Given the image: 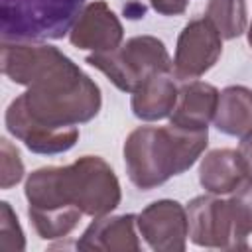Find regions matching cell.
<instances>
[{"instance_id":"cell-4","label":"cell","mask_w":252,"mask_h":252,"mask_svg":"<svg viewBox=\"0 0 252 252\" xmlns=\"http://www.w3.org/2000/svg\"><path fill=\"white\" fill-rule=\"evenodd\" d=\"M87 0H0L2 39L45 41L69 35Z\"/></svg>"},{"instance_id":"cell-9","label":"cell","mask_w":252,"mask_h":252,"mask_svg":"<svg viewBox=\"0 0 252 252\" xmlns=\"http://www.w3.org/2000/svg\"><path fill=\"white\" fill-rule=\"evenodd\" d=\"M69 41L73 47L93 53L112 51L122 45L124 28L104 0H91L77 16L69 32Z\"/></svg>"},{"instance_id":"cell-12","label":"cell","mask_w":252,"mask_h":252,"mask_svg":"<svg viewBox=\"0 0 252 252\" xmlns=\"http://www.w3.org/2000/svg\"><path fill=\"white\" fill-rule=\"evenodd\" d=\"M219 89L205 81H183L177 93V102L169 114V124L187 130H209L215 118Z\"/></svg>"},{"instance_id":"cell-20","label":"cell","mask_w":252,"mask_h":252,"mask_svg":"<svg viewBox=\"0 0 252 252\" xmlns=\"http://www.w3.org/2000/svg\"><path fill=\"white\" fill-rule=\"evenodd\" d=\"M148 2L161 16H179L189 6V0H148Z\"/></svg>"},{"instance_id":"cell-14","label":"cell","mask_w":252,"mask_h":252,"mask_svg":"<svg viewBox=\"0 0 252 252\" xmlns=\"http://www.w3.org/2000/svg\"><path fill=\"white\" fill-rule=\"evenodd\" d=\"M246 179L238 152L217 148L207 152L199 163V183L207 193L230 195Z\"/></svg>"},{"instance_id":"cell-3","label":"cell","mask_w":252,"mask_h":252,"mask_svg":"<svg viewBox=\"0 0 252 252\" xmlns=\"http://www.w3.org/2000/svg\"><path fill=\"white\" fill-rule=\"evenodd\" d=\"M209 144V130H187L173 124L138 126L122 148L128 179L142 191L163 185L191 169Z\"/></svg>"},{"instance_id":"cell-11","label":"cell","mask_w":252,"mask_h":252,"mask_svg":"<svg viewBox=\"0 0 252 252\" xmlns=\"http://www.w3.org/2000/svg\"><path fill=\"white\" fill-rule=\"evenodd\" d=\"M136 228V215L132 213L96 217L77 240V248L89 252H140Z\"/></svg>"},{"instance_id":"cell-15","label":"cell","mask_w":252,"mask_h":252,"mask_svg":"<svg viewBox=\"0 0 252 252\" xmlns=\"http://www.w3.org/2000/svg\"><path fill=\"white\" fill-rule=\"evenodd\" d=\"M213 124L219 132L242 138L252 130V89L230 85L219 93Z\"/></svg>"},{"instance_id":"cell-8","label":"cell","mask_w":252,"mask_h":252,"mask_svg":"<svg viewBox=\"0 0 252 252\" xmlns=\"http://www.w3.org/2000/svg\"><path fill=\"white\" fill-rule=\"evenodd\" d=\"M140 236L154 252H183L187 248V209L173 199H158L136 215Z\"/></svg>"},{"instance_id":"cell-18","label":"cell","mask_w":252,"mask_h":252,"mask_svg":"<svg viewBox=\"0 0 252 252\" xmlns=\"http://www.w3.org/2000/svg\"><path fill=\"white\" fill-rule=\"evenodd\" d=\"M0 248L16 252L26 248L24 230L8 201H0Z\"/></svg>"},{"instance_id":"cell-1","label":"cell","mask_w":252,"mask_h":252,"mask_svg":"<svg viewBox=\"0 0 252 252\" xmlns=\"http://www.w3.org/2000/svg\"><path fill=\"white\" fill-rule=\"evenodd\" d=\"M2 73L26 91L16 96L24 112L51 128L91 122L100 106V87L61 49L45 41L2 39Z\"/></svg>"},{"instance_id":"cell-17","label":"cell","mask_w":252,"mask_h":252,"mask_svg":"<svg viewBox=\"0 0 252 252\" xmlns=\"http://www.w3.org/2000/svg\"><path fill=\"white\" fill-rule=\"evenodd\" d=\"M228 203H230L238 232L244 238H248V234H252V179H244L230 193Z\"/></svg>"},{"instance_id":"cell-13","label":"cell","mask_w":252,"mask_h":252,"mask_svg":"<svg viewBox=\"0 0 252 252\" xmlns=\"http://www.w3.org/2000/svg\"><path fill=\"white\" fill-rule=\"evenodd\" d=\"M173 73H154L150 75L130 98L132 114L144 122H156L169 118L177 102L179 87Z\"/></svg>"},{"instance_id":"cell-22","label":"cell","mask_w":252,"mask_h":252,"mask_svg":"<svg viewBox=\"0 0 252 252\" xmlns=\"http://www.w3.org/2000/svg\"><path fill=\"white\" fill-rule=\"evenodd\" d=\"M246 39H248V45L252 47V24H250L248 30H246Z\"/></svg>"},{"instance_id":"cell-5","label":"cell","mask_w":252,"mask_h":252,"mask_svg":"<svg viewBox=\"0 0 252 252\" xmlns=\"http://www.w3.org/2000/svg\"><path fill=\"white\" fill-rule=\"evenodd\" d=\"M122 93H134L154 73H173V59L156 35H134L112 51L91 53L85 59Z\"/></svg>"},{"instance_id":"cell-6","label":"cell","mask_w":252,"mask_h":252,"mask_svg":"<svg viewBox=\"0 0 252 252\" xmlns=\"http://www.w3.org/2000/svg\"><path fill=\"white\" fill-rule=\"evenodd\" d=\"M189 240L201 248L240 250L248 248L246 238L238 232L228 199L220 195H197L187 203Z\"/></svg>"},{"instance_id":"cell-16","label":"cell","mask_w":252,"mask_h":252,"mask_svg":"<svg viewBox=\"0 0 252 252\" xmlns=\"http://www.w3.org/2000/svg\"><path fill=\"white\" fill-rule=\"evenodd\" d=\"M207 18L215 24L222 39H236L248 30L246 0H209Z\"/></svg>"},{"instance_id":"cell-7","label":"cell","mask_w":252,"mask_h":252,"mask_svg":"<svg viewBox=\"0 0 252 252\" xmlns=\"http://www.w3.org/2000/svg\"><path fill=\"white\" fill-rule=\"evenodd\" d=\"M222 53V37L215 24L203 16L189 20L179 32L173 55L177 81H193L211 71Z\"/></svg>"},{"instance_id":"cell-10","label":"cell","mask_w":252,"mask_h":252,"mask_svg":"<svg viewBox=\"0 0 252 252\" xmlns=\"http://www.w3.org/2000/svg\"><path fill=\"white\" fill-rule=\"evenodd\" d=\"M6 130L20 140L30 152L39 156H57L69 152L79 140V128H51L30 118L24 108L16 102V98L8 104L4 114Z\"/></svg>"},{"instance_id":"cell-19","label":"cell","mask_w":252,"mask_h":252,"mask_svg":"<svg viewBox=\"0 0 252 252\" xmlns=\"http://www.w3.org/2000/svg\"><path fill=\"white\" fill-rule=\"evenodd\" d=\"M0 146H2V181H0V185H2V189H10L24 179V161L20 158L18 148H14L8 138H2Z\"/></svg>"},{"instance_id":"cell-2","label":"cell","mask_w":252,"mask_h":252,"mask_svg":"<svg viewBox=\"0 0 252 252\" xmlns=\"http://www.w3.org/2000/svg\"><path fill=\"white\" fill-rule=\"evenodd\" d=\"M28 217L43 240H59L75 230L81 217L110 215L122 201L114 169L98 156H81L69 165L32 171L24 183Z\"/></svg>"},{"instance_id":"cell-21","label":"cell","mask_w":252,"mask_h":252,"mask_svg":"<svg viewBox=\"0 0 252 252\" xmlns=\"http://www.w3.org/2000/svg\"><path fill=\"white\" fill-rule=\"evenodd\" d=\"M236 152H238V158H240L246 179H252V130L240 138V144H238Z\"/></svg>"}]
</instances>
